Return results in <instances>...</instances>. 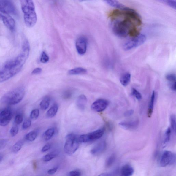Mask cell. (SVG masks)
Instances as JSON below:
<instances>
[{
	"label": "cell",
	"instance_id": "1",
	"mask_svg": "<svg viewBox=\"0 0 176 176\" xmlns=\"http://www.w3.org/2000/svg\"><path fill=\"white\" fill-rule=\"evenodd\" d=\"M24 64L16 58L6 62L3 69L0 71V83L5 82L18 73Z\"/></svg>",
	"mask_w": 176,
	"mask_h": 176
},
{
	"label": "cell",
	"instance_id": "2",
	"mask_svg": "<svg viewBox=\"0 0 176 176\" xmlns=\"http://www.w3.org/2000/svg\"><path fill=\"white\" fill-rule=\"evenodd\" d=\"M20 2L26 25L29 28L34 27L37 21V16L34 1L31 0H21Z\"/></svg>",
	"mask_w": 176,
	"mask_h": 176
},
{
	"label": "cell",
	"instance_id": "3",
	"mask_svg": "<svg viewBox=\"0 0 176 176\" xmlns=\"http://www.w3.org/2000/svg\"><path fill=\"white\" fill-rule=\"evenodd\" d=\"M123 21L116 20L114 21L112 25V30L117 36L120 37H125L129 34V32L132 29L136 28L134 23L135 22L127 16Z\"/></svg>",
	"mask_w": 176,
	"mask_h": 176
},
{
	"label": "cell",
	"instance_id": "4",
	"mask_svg": "<svg viewBox=\"0 0 176 176\" xmlns=\"http://www.w3.org/2000/svg\"><path fill=\"white\" fill-rule=\"evenodd\" d=\"M25 90L23 87H19L4 95L1 99L2 103L15 105L22 101L25 96Z\"/></svg>",
	"mask_w": 176,
	"mask_h": 176
},
{
	"label": "cell",
	"instance_id": "5",
	"mask_svg": "<svg viewBox=\"0 0 176 176\" xmlns=\"http://www.w3.org/2000/svg\"><path fill=\"white\" fill-rule=\"evenodd\" d=\"M80 142L79 138L75 134H68L66 137L64 146V150L67 155H73L79 148Z\"/></svg>",
	"mask_w": 176,
	"mask_h": 176
},
{
	"label": "cell",
	"instance_id": "6",
	"mask_svg": "<svg viewBox=\"0 0 176 176\" xmlns=\"http://www.w3.org/2000/svg\"><path fill=\"white\" fill-rule=\"evenodd\" d=\"M146 40V37L145 35L139 34L125 42L123 45V49L126 51L133 49L143 44Z\"/></svg>",
	"mask_w": 176,
	"mask_h": 176
},
{
	"label": "cell",
	"instance_id": "7",
	"mask_svg": "<svg viewBox=\"0 0 176 176\" xmlns=\"http://www.w3.org/2000/svg\"><path fill=\"white\" fill-rule=\"evenodd\" d=\"M175 154L170 151H164L160 158V166L164 167L172 165L175 163Z\"/></svg>",
	"mask_w": 176,
	"mask_h": 176
},
{
	"label": "cell",
	"instance_id": "8",
	"mask_svg": "<svg viewBox=\"0 0 176 176\" xmlns=\"http://www.w3.org/2000/svg\"><path fill=\"white\" fill-rule=\"evenodd\" d=\"M0 12L8 15L16 14V9L12 1L0 0Z\"/></svg>",
	"mask_w": 176,
	"mask_h": 176
},
{
	"label": "cell",
	"instance_id": "9",
	"mask_svg": "<svg viewBox=\"0 0 176 176\" xmlns=\"http://www.w3.org/2000/svg\"><path fill=\"white\" fill-rule=\"evenodd\" d=\"M88 40L85 37L81 36L77 39L76 42V47L80 55H83L87 49Z\"/></svg>",
	"mask_w": 176,
	"mask_h": 176
},
{
	"label": "cell",
	"instance_id": "10",
	"mask_svg": "<svg viewBox=\"0 0 176 176\" xmlns=\"http://www.w3.org/2000/svg\"><path fill=\"white\" fill-rule=\"evenodd\" d=\"M12 118L11 110L7 108L0 112V126H5L9 123Z\"/></svg>",
	"mask_w": 176,
	"mask_h": 176
},
{
	"label": "cell",
	"instance_id": "11",
	"mask_svg": "<svg viewBox=\"0 0 176 176\" xmlns=\"http://www.w3.org/2000/svg\"><path fill=\"white\" fill-rule=\"evenodd\" d=\"M109 102L106 100L99 99L93 103L91 105V109L95 112H101L103 111L107 108Z\"/></svg>",
	"mask_w": 176,
	"mask_h": 176
},
{
	"label": "cell",
	"instance_id": "12",
	"mask_svg": "<svg viewBox=\"0 0 176 176\" xmlns=\"http://www.w3.org/2000/svg\"><path fill=\"white\" fill-rule=\"evenodd\" d=\"M0 18L6 27L10 30H13L15 26L14 19L9 15L0 12Z\"/></svg>",
	"mask_w": 176,
	"mask_h": 176
},
{
	"label": "cell",
	"instance_id": "13",
	"mask_svg": "<svg viewBox=\"0 0 176 176\" xmlns=\"http://www.w3.org/2000/svg\"><path fill=\"white\" fill-rule=\"evenodd\" d=\"M119 125L123 129L127 130H133L137 128L139 121L137 120L122 121Z\"/></svg>",
	"mask_w": 176,
	"mask_h": 176
},
{
	"label": "cell",
	"instance_id": "14",
	"mask_svg": "<svg viewBox=\"0 0 176 176\" xmlns=\"http://www.w3.org/2000/svg\"><path fill=\"white\" fill-rule=\"evenodd\" d=\"M104 133V129H101L95 130L91 133L86 134L88 142L99 139L103 136Z\"/></svg>",
	"mask_w": 176,
	"mask_h": 176
},
{
	"label": "cell",
	"instance_id": "15",
	"mask_svg": "<svg viewBox=\"0 0 176 176\" xmlns=\"http://www.w3.org/2000/svg\"><path fill=\"white\" fill-rule=\"evenodd\" d=\"M134 169L130 165L126 164L121 168L119 172V176H131L134 173Z\"/></svg>",
	"mask_w": 176,
	"mask_h": 176
},
{
	"label": "cell",
	"instance_id": "16",
	"mask_svg": "<svg viewBox=\"0 0 176 176\" xmlns=\"http://www.w3.org/2000/svg\"><path fill=\"white\" fill-rule=\"evenodd\" d=\"M106 143L104 141L99 142L92 149L91 153L93 155H99L103 153L106 149Z\"/></svg>",
	"mask_w": 176,
	"mask_h": 176
},
{
	"label": "cell",
	"instance_id": "17",
	"mask_svg": "<svg viewBox=\"0 0 176 176\" xmlns=\"http://www.w3.org/2000/svg\"><path fill=\"white\" fill-rule=\"evenodd\" d=\"M87 103V99L85 95H81L77 98L76 105L79 109L83 110L85 109Z\"/></svg>",
	"mask_w": 176,
	"mask_h": 176
},
{
	"label": "cell",
	"instance_id": "18",
	"mask_svg": "<svg viewBox=\"0 0 176 176\" xmlns=\"http://www.w3.org/2000/svg\"><path fill=\"white\" fill-rule=\"evenodd\" d=\"M155 97V91H153V93H152L150 99L148 110V116L149 117H150L152 116V114H153Z\"/></svg>",
	"mask_w": 176,
	"mask_h": 176
},
{
	"label": "cell",
	"instance_id": "19",
	"mask_svg": "<svg viewBox=\"0 0 176 176\" xmlns=\"http://www.w3.org/2000/svg\"><path fill=\"white\" fill-rule=\"evenodd\" d=\"M108 5L123 10H127L129 8L123 5L122 4L116 1H105Z\"/></svg>",
	"mask_w": 176,
	"mask_h": 176
},
{
	"label": "cell",
	"instance_id": "20",
	"mask_svg": "<svg viewBox=\"0 0 176 176\" xmlns=\"http://www.w3.org/2000/svg\"><path fill=\"white\" fill-rule=\"evenodd\" d=\"M131 75L129 72H126L121 76L120 79L121 84L124 86H126L129 83L131 80Z\"/></svg>",
	"mask_w": 176,
	"mask_h": 176
},
{
	"label": "cell",
	"instance_id": "21",
	"mask_svg": "<svg viewBox=\"0 0 176 176\" xmlns=\"http://www.w3.org/2000/svg\"><path fill=\"white\" fill-rule=\"evenodd\" d=\"M87 72L85 69L82 68H77L69 70L68 72L69 75H77L84 74Z\"/></svg>",
	"mask_w": 176,
	"mask_h": 176
},
{
	"label": "cell",
	"instance_id": "22",
	"mask_svg": "<svg viewBox=\"0 0 176 176\" xmlns=\"http://www.w3.org/2000/svg\"><path fill=\"white\" fill-rule=\"evenodd\" d=\"M55 132V129L53 128H50L47 130L43 134V138L45 141L49 140L53 137Z\"/></svg>",
	"mask_w": 176,
	"mask_h": 176
},
{
	"label": "cell",
	"instance_id": "23",
	"mask_svg": "<svg viewBox=\"0 0 176 176\" xmlns=\"http://www.w3.org/2000/svg\"><path fill=\"white\" fill-rule=\"evenodd\" d=\"M58 110V106L57 105H54L47 111L46 116L48 118H51L56 116Z\"/></svg>",
	"mask_w": 176,
	"mask_h": 176
},
{
	"label": "cell",
	"instance_id": "24",
	"mask_svg": "<svg viewBox=\"0 0 176 176\" xmlns=\"http://www.w3.org/2000/svg\"><path fill=\"white\" fill-rule=\"evenodd\" d=\"M50 102V98L49 97L44 98L41 101L40 107L42 110H46L49 107Z\"/></svg>",
	"mask_w": 176,
	"mask_h": 176
},
{
	"label": "cell",
	"instance_id": "25",
	"mask_svg": "<svg viewBox=\"0 0 176 176\" xmlns=\"http://www.w3.org/2000/svg\"><path fill=\"white\" fill-rule=\"evenodd\" d=\"M38 136V132L35 131L30 132L27 134L25 136L26 140L32 142L36 139Z\"/></svg>",
	"mask_w": 176,
	"mask_h": 176
},
{
	"label": "cell",
	"instance_id": "26",
	"mask_svg": "<svg viewBox=\"0 0 176 176\" xmlns=\"http://www.w3.org/2000/svg\"><path fill=\"white\" fill-rule=\"evenodd\" d=\"M24 142L23 140H19L13 146L12 148V151L14 153H16L20 151L22 147Z\"/></svg>",
	"mask_w": 176,
	"mask_h": 176
},
{
	"label": "cell",
	"instance_id": "27",
	"mask_svg": "<svg viewBox=\"0 0 176 176\" xmlns=\"http://www.w3.org/2000/svg\"><path fill=\"white\" fill-rule=\"evenodd\" d=\"M58 155L57 152H53L45 155L43 158V160L45 162H48L55 158Z\"/></svg>",
	"mask_w": 176,
	"mask_h": 176
},
{
	"label": "cell",
	"instance_id": "28",
	"mask_svg": "<svg viewBox=\"0 0 176 176\" xmlns=\"http://www.w3.org/2000/svg\"><path fill=\"white\" fill-rule=\"evenodd\" d=\"M171 132V131L170 128L169 127L168 128L165 133L164 141V146H166L169 142V141H170Z\"/></svg>",
	"mask_w": 176,
	"mask_h": 176
},
{
	"label": "cell",
	"instance_id": "29",
	"mask_svg": "<svg viewBox=\"0 0 176 176\" xmlns=\"http://www.w3.org/2000/svg\"><path fill=\"white\" fill-rule=\"evenodd\" d=\"M170 121L171 128L173 131L175 133L176 132V117L175 115H171L170 117Z\"/></svg>",
	"mask_w": 176,
	"mask_h": 176
},
{
	"label": "cell",
	"instance_id": "30",
	"mask_svg": "<svg viewBox=\"0 0 176 176\" xmlns=\"http://www.w3.org/2000/svg\"><path fill=\"white\" fill-rule=\"evenodd\" d=\"M166 79L170 82V84L176 83V76L174 74H169L166 76Z\"/></svg>",
	"mask_w": 176,
	"mask_h": 176
},
{
	"label": "cell",
	"instance_id": "31",
	"mask_svg": "<svg viewBox=\"0 0 176 176\" xmlns=\"http://www.w3.org/2000/svg\"><path fill=\"white\" fill-rule=\"evenodd\" d=\"M39 114V110L37 109H35L32 110L30 113V118L34 120H35L38 118Z\"/></svg>",
	"mask_w": 176,
	"mask_h": 176
},
{
	"label": "cell",
	"instance_id": "32",
	"mask_svg": "<svg viewBox=\"0 0 176 176\" xmlns=\"http://www.w3.org/2000/svg\"><path fill=\"white\" fill-rule=\"evenodd\" d=\"M49 58L48 56L46 53L45 52L43 51L41 54L40 61L41 63L45 64V63H47L49 61Z\"/></svg>",
	"mask_w": 176,
	"mask_h": 176
},
{
	"label": "cell",
	"instance_id": "33",
	"mask_svg": "<svg viewBox=\"0 0 176 176\" xmlns=\"http://www.w3.org/2000/svg\"><path fill=\"white\" fill-rule=\"evenodd\" d=\"M132 94L138 100H140L142 99V95L135 88H133L132 89Z\"/></svg>",
	"mask_w": 176,
	"mask_h": 176
},
{
	"label": "cell",
	"instance_id": "34",
	"mask_svg": "<svg viewBox=\"0 0 176 176\" xmlns=\"http://www.w3.org/2000/svg\"><path fill=\"white\" fill-rule=\"evenodd\" d=\"M116 159V156L114 155L111 156L108 158L107 161L106 162V166L107 167H110L113 164Z\"/></svg>",
	"mask_w": 176,
	"mask_h": 176
},
{
	"label": "cell",
	"instance_id": "35",
	"mask_svg": "<svg viewBox=\"0 0 176 176\" xmlns=\"http://www.w3.org/2000/svg\"><path fill=\"white\" fill-rule=\"evenodd\" d=\"M23 120V115L19 114L17 115L15 117L14 122L16 125H20L22 123Z\"/></svg>",
	"mask_w": 176,
	"mask_h": 176
},
{
	"label": "cell",
	"instance_id": "36",
	"mask_svg": "<svg viewBox=\"0 0 176 176\" xmlns=\"http://www.w3.org/2000/svg\"><path fill=\"white\" fill-rule=\"evenodd\" d=\"M19 131V127L18 125H16L12 127L10 130V134L12 137L16 136Z\"/></svg>",
	"mask_w": 176,
	"mask_h": 176
},
{
	"label": "cell",
	"instance_id": "37",
	"mask_svg": "<svg viewBox=\"0 0 176 176\" xmlns=\"http://www.w3.org/2000/svg\"><path fill=\"white\" fill-rule=\"evenodd\" d=\"M31 122L30 119H27L24 122L22 125V129L23 130H26L31 126Z\"/></svg>",
	"mask_w": 176,
	"mask_h": 176
},
{
	"label": "cell",
	"instance_id": "38",
	"mask_svg": "<svg viewBox=\"0 0 176 176\" xmlns=\"http://www.w3.org/2000/svg\"><path fill=\"white\" fill-rule=\"evenodd\" d=\"M81 172L78 170L71 171L68 175V176H81Z\"/></svg>",
	"mask_w": 176,
	"mask_h": 176
},
{
	"label": "cell",
	"instance_id": "39",
	"mask_svg": "<svg viewBox=\"0 0 176 176\" xmlns=\"http://www.w3.org/2000/svg\"><path fill=\"white\" fill-rule=\"evenodd\" d=\"M167 5L170 6L171 7L175 9L176 8V1H165Z\"/></svg>",
	"mask_w": 176,
	"mask_h": 176
},
{
	"label": "cell",
	"instance_id": "40",
	"mask_svg": "<svg viewBox=\"0 0 176 176\" xmlns=\"http://www.w3.org/2000/svg\"><path fill=\"white\" fill-rule=\"evenodd\" d=\"M51 146V145L50 143H47L42 148V150H41V152H42V153H45V152L48 150L50 148Z\"/></svg>",
	"mask_w": 176,
	"mask_h": 176
},
{
	"label": "cell",
	"instance_id": "41",
	"mask_svg": "<svg viewBox=\"0 0 176 176\" xmlns=\"http://www.w3.org/2000/svg\"><path fill=\"white\" fill-rule=\"evenodd\" d=\"M134 110H130L126 111L124 114L125 116L129 117L132 116L134 114Z\"/></svg>",
	"mask_w": 176,
	"mask_h": 176
},
{
	"label": "cell",
	"instance_id": "42",
	"mask_svg": "<svg viewBox=\"0 0 176 176\" xmlns=\"http://www.w3.org/2000/svg\"><path fill=\"white\" fill-rule=\"evenodd\" d=\"M42 69L40 68H38L34 69L32 71L31 73L33 75L38 74L41 73L42 72Z\"/></svg>",
	"mask_w": 176,
	"mask_h": 176
},
{
	"label": "cell",
	"instance_id": "43",
	"mask_svg": "<svg viewBox=\"0 0 176 176\" xmlns=\"http://www.w3.org/2000/svg\"><path fill=\"white\" fill-rule=\"evenodd\" d=\"M58 167H56L53 169H49L47 172V173L49 175H53L57 171Z\"/></svg>",
	"mask_w": 176,
	"mask_h": 176
},
{
	"label": "cell",
	"instance_id": "44",
	"mask_svg": "<svg viewBox=\"0 0 176 176\" xmlns=\"http://www.w3.org/2000/svg\"><path fill=\"white\" fill-rule=\"evenodd\" d=\"M116 172L103 173L99 175L98 176H115Z\"/></svg>",
	"mask_w": 176,
	"mask_h": 176
},
{
	"label": "cell",
	"instance_id": "45",
	"mask_svg": "<svg viewBox=\"0 0 176 176\" xmlns=\"http://www.w3.org/2000/svg\"><path fill=\"white\" fill-rule=\"evenodd\" d=\"M71 95V92L68 91V92H66V94H64V97L65 98H66L67 99L68 98L71 97V96L72 95Z\"/></svg>",
	"mask_w": 176,
	"mask_h": 176
},
{
	"label": "cell",
	"instance_id": "46",
	"mask_svg": "<svg viewBox=\"0 0 176 176\" xmlns=\"http://www.w3.org/2000/svg\"><path fill=\"white\" fill-rule=\"evenodd\" d=\"M4 145V143L2 142H0V150L3 148Z\"/></svg>",
	"mask_w": 176,
	"mask_h": 176
},
{
	"label": "cell",
	"instance_id": "47",
	"mask_svg": "<svg viewBox=\"0 0 176 176\" xmlns=\"http://www.w3.org/2000/svg\"><path fill=\"white\" fill-rule=\"evenodd\" d=\"M36 163L35 162L34 163V169H36L37 168V165H36Z\"/></svg>",
	"mask_w": 176,
	"mask_h": 176
},
{
	"label": "cell",
	"instance_id": "48",
	"mask_svg": "<svg viewBox=\"0 0 176 176\" xmlns=\"http://www.w3.org/2000/svg\"><path fill=\"white\" fill-rule=\"evenodd\" d=\"M2 158H3V156H0V161L2 160Z\"/></svg>",
	"mask_w": 176,
	"mask_h": 176
}]
</instances>
